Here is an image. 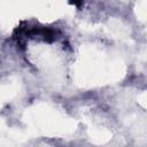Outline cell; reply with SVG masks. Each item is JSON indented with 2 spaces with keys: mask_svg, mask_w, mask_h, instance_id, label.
I'll list each match as a JSON object with an SVG mask.
<instances>
[{
  "mask_svg": "<svg viewBox=\"0 0 147 147\" xmlns=\"http://www.w3.org/2000/svg\"><path fill=\"white\" fill-rule=\"evenodd\" d=\"M70 5H75V6H80V5H83V1H79V2H77V1H74V2H70Z\"/></svg>",
  "mask_w": 147,
  "mask_h": 147,
  "instance_id": "obj_1",
  "label": "cell"
}]
</instances>
